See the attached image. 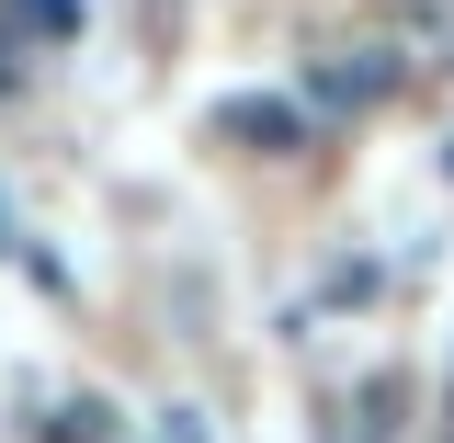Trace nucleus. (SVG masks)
<instances>
[{
    "instance_id": "obj_1",
    "label": "nucleus",
    "mask_w": 454,
    "mask_h": 443,
    "mask_svg": "<svg viewBox=\"0 0 454 443\" xmlns=\"http://www.w3.org/2000/svg\"><path fill=\"white\" fill-rule=\"evenodd\" d=\"M397 80H409L397 35H330V46L307 57V91H318L330 114H375V103L397 91Z\"/></svg>"
},
{
    "instance_id": "obj_2",
    "label": "nucleus",
    "mask_w": 454,
    "mask_h": 443,
    "mask_svg": "<svg viewBox=\"0 0 454 443\" xmlns=\"http://www.w3.org/2000/svg\"><path fill=\"white\" fill-rule=\"evenodd\" d=\"M216 137H250V148H307V114L295 103H216Z\"/></svg>"
}]
</instances>
